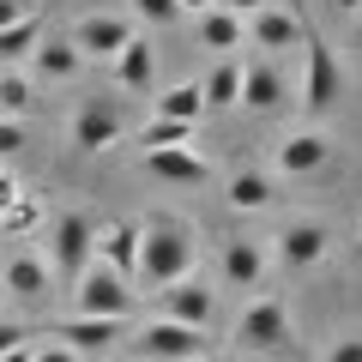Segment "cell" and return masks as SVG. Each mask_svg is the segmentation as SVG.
<instances>
[{"instance_id":"cell-6","label":"cell","mask_w":362,"mask_h":362,"mask_svg":"<svg viewBox=\"0 0 362 362\" xmlns=\"http://www.w3.org/2000/svg\"><path fill=\"white\" fill-rule=\"evenodd\" d=\"M139 362H206L211 356V338L206 332H194V326H175V320H145L139 326Z\"/></svg>"},{"instance_id":"cell-18","label":"cell","mask_w":362,"mask_h":362,"mask_svg":"<svg viewBox=\"0 0 362 362\" xmlns=\"http://www.w3.org/2000/svg\"><path fill=\"white\" fill-rule=\"evenodd\" d=\"M194 37H199V49H211V54L223 61V54H242V42H247V18L206 6V13L194 18Z\"/></svg>"},{"instance_id":"cell-26","label":"cell","mask_w":362,"mask_h":362,"mask_svg":"<svg viewBox=\"0 0 362 362\" xmlns=\"http://www.w3.org/2000/svg\"><path fill=\"white\" fill-rule=\"evenodd\" d=\"M30 73L25 66H0V121H25L30 115Z\"/></svg>"},{"instance_id":"cell-32","label":"cell","mask_w":362,"mask_h":362,"mask_svg":"<svg viewBox=\"0 0 362 362\" xmlns=\"http://www.w3.org/2000/svg\"><path fill=\"white\" fill-rule=\"evenodd\" d=\"M30 13H37L30 0H0V30H6V25H18V18H30Z\"/></svg>"},{"instance_id":"cell-19","label":"cell","mask_w":362,"mask_h":362,"mask_svg":"<svg viewBox=\"0 0 362 362\" xmlns=\"http://www.w3.org/2000/svg\"><path fill=\"white\" fill-rule=\"evenodd\" d=\"M115 85L133 90V97H151V85H157V49L145 37H133L127 49L115 54Z\"/></svg>"},{"instance_id":"cell-41","label":"cell","mask_w":362,"mask_h":362,"mask_svg":"<svg viewBox=\"0 0 362 362\" xmlns=\"http://www.w3.org/2000/svg\"><path fill=\"white\" fill-rule=\"evenodd\" d=\"M206 362H230V356H206Z\"/></svg>"},{"instance_id":"cell-23","label":"cell","mask_w":362,"mask_h":362,"mask_svg":"<svg viewBox=\"0 0 362 362\" xmlns=\"http://www.w3.org/2000/svg\"><path fill=\"white\" fill-rule=\"evenodd\" d=\"M223 199H230V211H266L272 199V175H259V169H235L230 181H223Z\"/></svg>"},{"instance_id":"cell-22","label":"cell","mask_w":362,"mask_h":362,"mask_svg":"<svg viewBox=\"0 0 362 362\" xmlns=\"http://www.w3.org/2000/svg\"><path fill=\"white\" fill-rule=\"evenodd\" d=\"M49 284H54L49 259H37V254H13V259H6V290H13L18 302H42Z\"/></svg>"},{"instance_id":"cell-35","label":"cell","mask_w":362,"mask_h":362,"mask_svg":"<svg viewBox=\"0 0 362 362\" xmlns=\"http://www.w3.org/2000/svg\"><path fill=\"white\" fill-rule=\"evenodd\" d=\"M18 344H25V326H18V320H0V356L18 350Z\"/></svg>"},{"instance_id":"cell-29","label":"cell","mask_w":362,"mask_h":362,"mask_svg":"<svg viewBox=\"0 0 362 362\" xmlns=\"http://www.w3.org/2000/svg\"><path fill=\"white\" fill-rule=\"evenodd\" d=\"M37 218H42V211L30 206V199H18V206L0 211V230H6V235H25V230H37Z\"/></svg>"},{"instance_id":"cell-5","label":"cell","mask_w":362,"mask_h":362,"mask_svg":"<svg viewBox=\"0 0 362 362\" xmlns=\"http://www.w3.org/2000/svg\"><path fill=\"white\" fill-rule=\"evenodd\" d=\"M90 259H97V223H90L85 211H61V218L49 223V272L73 290V278Z\"/></svg>"},{"instance_id":"cell-24","label":"cell","mask_w":362,"mask_h":362,"mask_svg":"<svg viewBox=\"0 0 362 362\" xmlns=\"http://www.w3.org/2000/svg\"><path fill=\"white\" fill-rule=\"evenodd\" d=\"M30 66H37L42 78H78V66H85V61H78V49L66 37H42L37 54H30Z\"/></svg>"},{"instance_id":"cell-38","label":"cell","mask_w":362,"mask_h":362,"mask_svg":"<svg viewBox=\"0 0 362 362\" xmlns=\"http://www.w3.org/2000/svg\"><path fill=\"white\" fill-rule=\"evenodd\" d=\"M0 362H30V344H18V350H6Z\"/></svg>"},{"instance_id":"cell-27","label":"cell","mask_w":362,"mask_h":362,"mask_svg":"<svg viewBox=\"0 0 362 362\" xmlns=\"http://www.w3.org/2000/svg\"><path fill=\"white\" fill-rule=\"evenodd\" d=\"M139 145L145 151H175V145H194V127H187V121H145L139 127Z\"/></svg>"},{"instance_id":"cell-11","label":"cell","mask_w":362,"mask_h":362,"mask_svg":"<svg viewBox=\"0 0 362 362\" xmlns=\"http://www.w3.org/2000/svg\"><path fill=\"white\" fill-rule=\"evenodd\" d=\"M290 103V73L278 61H266V54H247L242 61V103L247 115H278V109Z\"/></svg>"},{"instance_id":"cell-40","label":"cell","mask_w":362,"mask_h":362,"mask_svg":"<svg viewBox=\"0 0 362 362\" xmlns=\"http://www.w3.org/2000/svg\"><path fill=\"white\" fill-rule=\"evenodd\" d=\"M356 49H362V18H356Z\"/></svg>"},{"instance_id":"cell-4","label":"cell","mask_w":362,"mask_h":362,"mask_svg":"<svg viewBox=\"0 0 362 362\" xmlns=\"http://www.w3.org/2000/svg\"><path fill=\"white\" fill-rule=\"evenodd\" d=\"M133 302H139V290L97 259L73 278V314H85V320H133Z\"/></svg>"},{"instance_id":"cell-33","label":"cell","mask_w":362,"mask_h":362,"mask_svg":"<svg viewBox=\"0 0 362 362\" xmlns=\"http://www.w3.org/2000/svg\"><path fill=\"white\" fill-rule=\"evenodd\" d=\"M30 362H85V356H73L66 344H54V338H49L42 350H30Z\"/></svg>"},{"instance_id":"cell-14","label":"cell","mask_w":362,"mask_h":362,"mask_svg":"<svg viewBox=\"0 0 362 362\" xmlns=\"http://www.w3.org/2000/svg\"><path fill=\"white\" fill-rule=\"evenodd\" d=\"M266 266H272L266 242H247V235H230V242L218 247V278H223L230 290H259V284H266Z\"/></svg>"},{"instance_id":"cell-21","label":"cell","mask_w":362,"mask_h":362,"mask_svg":"<svg viewBox=\"0 0 362 362\" xmlns=\"http://www.w3.org/2000/svg\"><path fill=\"white\" fill-rule=\"evenodd\" d=\"M199 97H206V115L211 109H235L242 103V54H223V61L199 78Z\"/></svg>"},{"instance_id":"cell-8","label":"cell","mask_w":362,"mask_h":362,"mask_svg":"<svg viewBox=\"0 0 362 362\" xmlns=\"http://www.w3.org/2000/svg\"><path fill=\"white\" fill-rule=\"evenodd\" d=\"M211 314H218V290L206 284V278H175V284L157 290V320H175V326H194V332H206Z\"/></svg>"},{"instance_id":"cell-39","label":"cell","mask_w":362,"mask_h":362,"mask_svg":"<svg viewBox=\"0 0 362 362\" xmlns=\"http://www.w3.org/2000/svg\"><path fill=\"white\" fill-rule=\"evenodd\" d=\"M332 6L338 13H362V0H332Z\"/></svg>"},{"instance_id":"cell-1","label":"cell","mask_w":362,"mask_h":362,"mask_svg":"<svg viewBox=\"0 0 362 362\" xmlns=\"http://www.w3.org/2000/svg\"><path fill=\"white\" fill-rule=\"evenodd\" d=\"M194 272H199V235H194V223H181V218L139 223V272H133V284L163 290V284H175V278H194Z\"/></svg>"},{"instance_id":"cell-34","label":"cell","mask_w":362,"mask_h":362,"mask_svg":"<svg viewBox=\"0 0 362 362\" xmlns=\"http://www.w3.org/2000/svg\"><path fill=\"white\" fill-rule=\"evenodd\" d=\"M211 6H218V13H235V18H254L266 0H211Z\"/></svg>"},{"instance_id":"cell-37","label":"cell","mask_w":362,"mask_h":362,"mask_svg":"<svg viewBox=\"0 0 362 362\" xmlns=\"http://www.w3.org/2000/svg\"><path fill=\"white\" fill-rule=\"evenodd\" d=\"M175 6H181V13H194V18H199V13L211 6V0H175Z\"/></svg>"},{"instance_id":"cell-28","label":"cell","mask_w":362,"mask_h":362,"mask_svg":"<svg viewBox=\"0 0 362 362\" xmlns=\"http://www.w3.org/2000/svg\"><path fill=\"white\" fill-rule=\"evenodd\" d=\"M127 18H145V25H175L181 6H175V0H133V13H127Z\"/></svg>"},{"instance_id":"cell-15","label":"cell","mask_w":362,"mask_h":362,"mask_svg":"<svg viewBox=\"0 0 362 362\" xmlns=\"http://www.w3.org/2000/svg\"><path fill=\"white\" fill-rule=\"evenodd\" d=\"M145 175L163 181V187H206L211 163L194 151V145H175V151H145Z\"/></svg>"},{"instance_id":"cell-7","label":"cell","mask_w":362,"mask_h":362,"mask_svg":"<svg viewBox=\"0 0 362 362\" xmlns=\"http://www.w3.org/2000/svg\"><path fill=\"white\" fill-rule=\"evenodd\" d=\"M66 133H73V151H109L127 133V109H121V97H85L73 109V127Z\"/></svg>"},{"instance_id":"cell-17","label":"cell","mask_w":362,"mask_h":362,"mask_svg":"<svg viewBox=\"0 0 362 362\" xmlns=\"http://www.w3.org/2000/svg\"><path fill=\"white\" fill-rule=\"evenodd\" d=\"M127 332V320H85V314H73V320H54V344H66L73 356H97V350H109L115 338Z\"/></svg>"},{"instance_id":"cell-31","label":"cell","mask_w":362,"mask_h":362,"mask_svg":"<svg viewBox=\"0 0 362 362\" xmlns=\"http://www.w3.org/2000/svg\"><path fill=\"white\" fill-rule=\"evenodd\" d=\"M25 151V121H0V157Z\"/></svg>"},{"instance_id":"cell-12","label":"cell","mask_w":362,"mask_h":362,"mask_svg":"<svg viewBox=\"0 0 362 362\" xmlns=\"http://www.w3.org/2000/svg\"><path fill=\"white\" fill-rule=\"evenodd\" d=\"M266 254L278 259L284 272H314L326 254H332V230H326V223H314V218H302V223H290L284 235H272Z\"/></svg>"},{"instance_id":"cell-36","label":"cell","mask_w":362,"mask_h":362,"mask_svg":"<svg viewBox=\"0 0 362 362\" xmlns=\"http://www.w3.org/2000/svg\"><path fill=\"white\" fill-rule=\"evenodd\" d=\"M18 199H25V187H18V181L6 175V169H0V211H6V206H18Z\"/></svg>"},{"instance_id":"cell-20","label":"cell","mask_w":362,"mask_h":362,"mask_svg":"<svg viewBox=\"0 0 362 362\" xmlns=\"http://www.w3.org/2000/svg\"><path fill=\"white\" fill-rule=\"evenodd\" d=\"M151 115H157V121H187V127H199V121H206V97H199V78H181V85L157 90V97H151Z\"/></svg>"},{"instance_id":"cell-9","label":"cell","mask_w":362,"mask_h":362,"mask_svg":"<svg viewBox=\"0 0 362 362\" xmlns=\"http://www.w3.org/2000/svg\"><path fill=\"white\" fill-rule=\"evenodd\" d=\"M133 37H139V25H133L127 13H85L66 42L78 49V61H115Z\"/></svg>"},{"instance_id":"cell-13","label":"cell","mask_w":362,"mask_h":362,"mask_svg":"<svg viewBox=\"0 0 362 362\" xmlns=\"http://www.w3.org/2000/svg\"><path fill=\"white\" fill-rule=\"evenodd\" d=\"M272 163H278V175H290V181L320 175V169L332 163V139H326L320 127H290L284 139H278V151H272Z\"/></svg>"},{"instance_id":"cell-10","label":"cell","mask_w":362,"mask_h":362,"mask_svg":"<svg viewBox=\"0 0 362 362\" xmlns=\"http://www.w3.org/2000/svg\"><path fill=\"white\" fill-rule=\"evenodd\" d=\"M302 30H308V18H302L296 6H278V0H266V6L247 18V49L266 54V61H278L284 49H302Z\"/></svg>"},{"instance_id":"cell-3","label":"cell","mask_w":362,"mask_h":362,"mask_svg":"<svg viewBox=\"0 0 362 362\" xmlns=\"http://www.w3.org/2000/svg\"><path fill=\"white\" fill-rule=\"evenodd\" d=\"M338 97H344V66H338L332 42L308 25L302 30V109L308 115H332Z\"/></svg>"},{"instance_id":"cell-30","label":"cell","mask_w":362,"mask_h":362,"mask_svg":"<svg viewBox=\"0 0 362 362\" xmlns=\"http://www.w3.org/2000/svg\"><path fill=\"white\" fill-rule=\"evenodd\" d=\"M320 362H362V332H338Z\"/></svg>"},{"instance_id":"cell-25","label":"cell","mask_w":362,"mask_h":362,"mask_svg":"<svg viewBox=\"0 0 362 362\" xmlns=\"http://www.w3.org/2000/svg\"><path fill=\"white\" fill-rule=\"evenodd\" d=\"M37 42H42V18L37 13L18 18V25H6L0 30V66H25L30 54H37Z\"/></svg>"},{"instance_id":"cell-16","label":"cell","mask_w":362,"mask_h":362,"mask_svg":"<svg viewBox=\"0 0 362 362\" xmlns=\"http://www.w3.org/2000/svg\"><path fill=\"white\" fill-rule=\"evenodd\" d=\"M97 266H109L115 278L133 284V272H139V223L133 218H115L97 230Z\"/></svg>"},{"instance_id":"cell-2","label":"cell","mask_w":362,"mask_h":362,"mask_svg":"<svg viewBox=\"0 0 362 362\" xmlns=\"http://www.w3.org/2000/svg\"><path fill=\"white\" fill-rule=\"evenodd\" d=\"M230 338H235L242 356H272V350H284L290 338H296V314H290L284 296H254L242 314H235Z\"/></svg>"}]
</instances>
